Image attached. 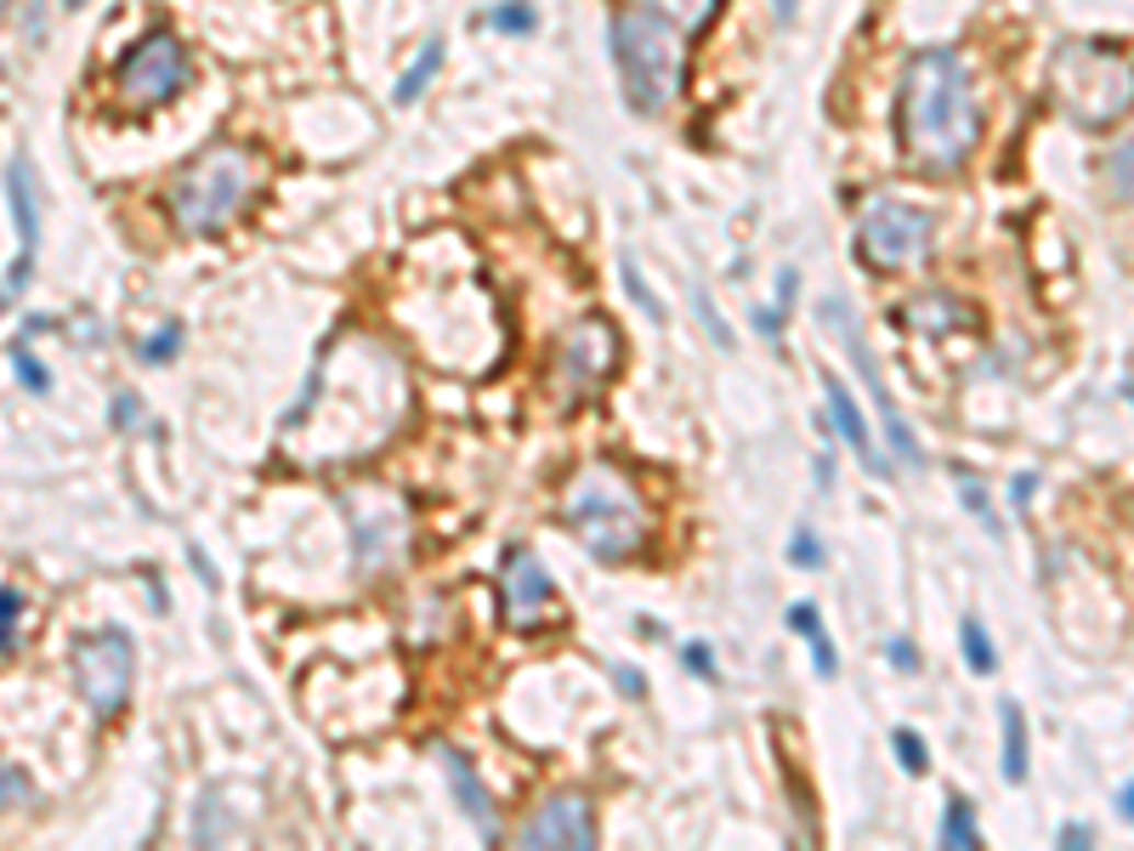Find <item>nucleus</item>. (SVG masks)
<instances>
[{
	"label": "nucleus",
	"mask_w": 1134,
	"mask_h": 851,
	"mask_svg": "<svg viewBox=\"0 0 1134 851\" xmlns=\"http://www.w3.org/2000/svg\"><path fill=\"white\" fill-rule=\"evenodd\" d=\"M415 409L409 370L381 336L347 330L324 347L307 381V398L284 420V461L302 472H329L370 461L386 449Z\"/></svg>",
	"instance_id": "1"
},
{
	"label": "nucleus",
	"mask_w": 1134,
	"mask_h": 851,
	"mask_svg": "<svg viewBox=\"0 0 1134 851\" xmlns=\"http://www.w3.org/2000/svg\"><path fill=\"white\" fill-rule=\"evenodd\" d=\"M896 131H903V154L925 171H959L982 143V109L964 63L942 46L914 52L896 91Z\"/></svg>",
	"instance_id": "2"
},
{
	"label": "nucleus",
	"mask_w": 1134,
	"mask_h": 851,
	"mask_svg": "<svg viewBox=\"0 0 1134 851\" xmlns=\"http://www.w3.org/2000/svg\"><path fill=\"white\" fill-rule=\"evenodd\" d=\"M608 46H613V63H619V86H624V103L636 114H664L676 109V97L687 86V52H692V35L676 29L670 18H658L647 7H619L613 29H608Z\"/></svg>",
	"instance_id": "3"
},
{
	"label": "nucleus",
	"mask_w": 1134,
	"mask_h": 851,
	"mask_svg": "<svg viewBox=\"0 0 1134 851\" xmlns=\"http://www.w3.org/2000/svg\"><path fill=\"white\" fill-rule=\"evenodd\" d=\"M267 182V166H261V154L245 148V143H211L205 154H193L182 177L171 182V216L182 234L193 239H216L222 227H233L250 200L261 193Z\"/></svg>",
	"instance_id": "4"
},
{
	"label": "nucleus",
	"mask_w": 1134,
	"mask_h": 851,
	"mask_svg": "<svg viewBox=\"0 0 1134 851\" xmlns=\"http://www.w3.org/2000/svg\"><path fill=\"white\" fill-rule=\"evenodd\" d=\"M562 517L574 540L602 556V563H630L647 545V506L642 488L630 483L619 466H585L562 495Z\"/></svg>",
	"instance_id": "5"
},
{
	"label": "nucleus",
	"mask_w": 1134,
	"mask_h": 851,
	"mask_svg": "<svg viewBox=\"0 0 1134 851\" xmlns=\"http://www.w3.org/2000/svg\"><path fill=\"white\" fill-rule=\"evenodd\" d=\"M1050 91L1066 120L1089 131L1134 114V57L1100 41H1066L1050 63Z\"/></svg>",
	"instance_id": "6"
},
{
	"label": "nucleus",
	"mask_w": 1134,
	"mask_h": 851,
	"mask_svg": "<svg viewBox=\"0 0 1134 851\" xmlns=\"http://www.w3.org/2000/svg\"><path fill=\"white\" fill-rule=\"evenodd\" d=\"M619 330L608 318H579L567 324L556 352H551V392L562 409H579L619 375Z\"/></svg>",
	"instance_id": "7"
},
{
	"label": "nucleus",
	"mask_w": 1134,
	"mask_h": 851,
	"mask_svg": "<svg viewBox=\"0 0 1134 851\" xmlns=\"http://www.w3.org/2000/svg\"><path fill=\"white\" fill-rule=\"evenodd\" d=\"M188 80H193V63H188L182 41L171 35V29H154V35H143L137 46L120 57V75H114L120 109L125 114H154L165 103H177V97L188 91Z\"/></svg>",
	"instance_id": "8"
},
{
	"label": "nucleus",
	"mask_w": 1134,
	"mask_h": 851,
	"mask_svg": "<svg viewBox=\"0 0 1134 851\" xmlns=\"http://www.w3.org/2000/svg\"><path fill=\"white\" fill-rule=\"evenodd\" d=\"M131 681H137V647H131L125 631L109 625V631H86L75 642V687L97 722H114L131 704Z\"/></svg>",
	"instance_id": "9"
},
{
	"label": "nucleus",
	"mask_w": 1134,
	"mask_h": 851,
	"mask_svg": "<svg viewBox=\"0 0 1134 851\" xmlns=\"http://www.w3.org/2000/svg\"><path fill=\"white\" fill-rule=\"evenodd\" d=\"M347 517H352V545H358V568L381 579V574H397L409 563V545H415V522H409V506L397 495H347Z\"/></svg>",
	"instance_id": "10"
},
{
	"label": "nucleus",
	"mask_w": 1134,
	"mask_h": 851,
	"mask_svg": "<svg viewBox=\"0 0 1134 851\" xmlns=\"http://www.w3.org/2000/svg\"><path fill=\"white\" fill-rule=\"evenodd\" d=\"M930 216L919 205H903V200H869L857 222V250L869 268H914V261L930 250Z\"/></svg>",
	"instance_id": "11"
},
{
	"label": "nucleus",
	"mask_w": 1134,
	"mask_h": 851,
	"mask_svg": "<svg viewBox=\"0 0 1134 851\" xmlns=\"http://www.w3.org/2000/svg\"><path fill=\"white\" fill-rule=\"evenodd\" d=\"M499 613H506L511 631H545L562 613L556 585H551L545 563L528 545H511L506 563H499Z\"/></svg>",
	"instance_id": "12"
},
{
	"label": "nucleus",
	"mask_w": 1134,
	"mask_h": 851,
	"mask_svg": "<svg viewBox=\"0 0 1134 851\" xmlns=\"http://www.w3.org/2000/svg\"><path fill=\"white\" fill-rule=\"evenodd\" d=\"M823 318H828L834 330L846 336V347H851V358H857L862 381H869V392H874V409L885 415V438H891V454H896V461H903V466H925V454H919V438H914V426L903 420V409H896V398L885 392V381H880V370H874V352H869V341H862V330H857L851 307H846V302H828V307H823Z\"/></svg>",
	"instance_id": "13"
},
{
	"label": "nucleus",
	"mask_w": 1134,
	"mask_h": 851,
	"mask_svg": "<svg viewBox=\"0 0 1134 851\" xmlns=\"http://www.w3.org/2000/svg\"><path fill=\"white\" fill-rule=\"evenodd\" d=\"M522 846L528 851H590L596 846V817H590V801L585 795H551L540 812H533V824L522 829Z\"/></svg>",
	"instance_id": "14"
},
{
	"label": "nucleus",
	"mask_w": 1134,
	"mask_h": 851,
	"mask_svg": "<svg viewBox=\"0 0 1134 851\" xmlns=\"http://www.w3.org/2000/svg\"><path fill=\"white\" fill-rule=\"evenodd\" d=\"M7 193H12V216H18V239H23L7 290H23L29 273H35V250H41V205H35V171H29V159H12L7 166Z\"/></svg>",
	"instance_id": "15"
},
{
	"label": "nucleus",
	"mask_w": 1134,
	"mask_h": 851,
	"mask_svg": "<svg viewBox=\"0 0 1134 851\" xmlns=\"http://www.w3.org/2000/svg\"><path fill=\"white\" fill-rule=\"evenodd\" d=\"M823 386H828V415H834V426H840L846 449H851L869 472H885V454L874 449V432H869V420H862V409H857V398H851V386H846L840 375H828Z\"/></svg>",
	"instance_id": "16"
},
{
	"label": "nucleus",
	"mask_w": 1134,
	"mask_h": 851,
	"mask_svg": "<svg viewBox=\"0 0 1134 851\" xmlns=\"http://www.w3.org/2000/svg\"><path fill=\"white\" fill-rule=\"evenodd\" d=\"M438 761H443V772H449V783H454V795H460V812H465V817H472V824L483 829V840H499L494 806H488V795H483V783H477L472 761H465L454 744H443V749H438Z\"/></svg>",
	"instance_id": "17"
},
{
	"label": "nucleus",
	"mask_w": 1134,
	"mask_h": 851,
	"mask_svg": "<svg viewBox=\"0 0 1134 851\" xmlns=\"http://www.w3.org/2000/svg\"><path fill=\"white\" fill-rule=\"evenodd\" d=\"M630 7H647V12H658V18H670L676 29H687L692 41L721 18V0H630Z\"/></svg>",
	"instance_id": "18"
},
{
	"label": "nucleus",
	"mask_w": 1134,
	"mask_h": 851,
	"mask_svg": "<svg viewBox=\"0 0 1134 851\" xmlns=\"http://www.w3.org/2000/svg\"><path fill=\"white\" fill-rule=\"evenodd\" d=\"M789 631H800L812 642V659H817V676H834L840 670V659H834V647H828V636H823V619H817V608L812 602H800V608H789Z\"/></svg>",
	"instance_id": "19"
},
{
	"label": "nucleus",
	"mask_w": 1134,
	"mask_h": 851,
	"mask_svg": "<svg viewBox=\"0 0 1134 851\" xmlns=\"http://www.w3.org/2000/svg\"><path fill=\"white\" fill-rule=\"evenodd\" d=\"M998 722H1005V778L1021 783L1027 778V722H1021V704H998Z\"/></svg>",
	"instance_id": "20"
},
{
	"label": "nucleus",
	"mask_w": 1134,
	"mask_h": 851,
	"mask_svg": "<svg viewBox=\"0 0 1134 851\" xmlns=\"http://www.w3.org/2000/svg\"><path fill=\"white\" fill-rule=\"evenodd\" d=\"M942 846H953V851H976L982 846V824H976V812H971V801H948V812H942Z\"/></svg>",
	"instance_id": "21"
},
{
	"label": "nucleus",
	"mask_w": 1134,
	"mask_h": 851,
	"mask_svg": "<svg viewBox=\"0 0 1134 851\" xmlns=\"http://www.w3.org/2000/svg\"><path fill=\"white\" fill-rule=\"evenodd\" d=\"M959 642H964V659H971V670H976V676H993V670H998L993 636H987V625H982L976 613H971V619H964V625H959Z\"/></svg>",
	"instance_id": "22"
},
{
	"label": "nucleus",
	"mask_w": 1134,
	"mask_h": 851,
	"mask_svg": "<svg viewBox=\"0 0 1134 851\" xmlns=\"http://www.w3.org/2000/svg\"><path fill=\"white\" fill-rule=\"evenodd\" d=\"M438 63H443V41H426V46H420V57L409 63V75L397 80V103H415V97L426 91V80L438 75Z\"/></svg>",
	"instance_id": "23"
},
{
	"label": "nucleus",
	"mask_w": 1134,
	"mask_h": 851,
	"mask_svg": "<svg viewBox=\"0 0 1134 851\" xmlns=\"http://www.w3.org/2000/svg\"><path fill=\"white\" fill-rule=\"evenodd\" d=\"M953 296H919V307H908V324H919V330H937V324H964L971 313L964 307H948Z\"/></svg>",
	"instance_id": "24"
},
{
	"label": "nucleus",
	"mask_w": 1134,
	"mask_h": 851,
	"mask_svg": "<svg viewBox=\"0 0 1134 851\" xmlns=\"http://www.w3.org/2000/svg\"><path fill=\"white\" fill-rule=\"evenodd\" d=\"M488 23L499 29V35H528V29L540 23V12H533L528 0H499V7L488 12Z\"/></svg>",
	"instance_id": "25"
},
{
	"label": "nucleus",
	"mask_w": 1134,
	"mask_h": 851,
	"mask_svg": "<svg viewBox=\"0 0 1134 851\" xmlns=\"http://www.w3.org/2000/svg\"><path fill=\"white\" fill-rule=\"evenodd\" d=\"M12 364H18V375H23V386H29V392H46V386H52L46 364L35 358V347H29V341H18V347H12Z\"/></svg>",
	"instance_id": "26"
},
{
	"label": "nucleus",
	"mask_w": 1134,
	"mask_h": 851,
	"mask_svg": "<svg viewBox=\"0 0 1134 851\" xmlns=\"http://www.w3.org/2000/svg\"><path fill=\"white\" fill-rule=\"evenodd\" d=\"M18 625H23V597L12 591V585H0V653L12 647V636H18Z\"/></svg>",
	"instance_id": "27"
},
{
	"label": "nucleus",
	"mask_w": 1134,
	"mask_h": 851,
	"mask_svg": "<svg viewBox=\"0 0 1134 851\" xmlns=\"http://www.w3.org/2000/svg\"><path fill=\"white\" fill-rule=\"evenodd\" d=\"M1107 166H1112V171H1107V177H1112V193H1118V200H1134V143H1123Z\"/></svg>",
	"instance_id": "28"
},
{
	"label": "nucleus",
	"mask_w": 1134,
	"mask_h": 851,
	"mask_svg": "<svg viewBox=\"0 0 1134 851\" xmlns=\"http://www.w3.org/2000/svg\"><path fill=\"white\" fill-rule=\"evenodd\" d=\"M177 341H182V330H177V324H165L154 341H143V358H148V364H165V358H177Z\"/></svg>",
	"instance_id": "29"
},
{
	"label": "nucleus",
	"mask_w": 1134,
	"mask_h": 851,
	"mask_svg": "<svg viewBox=\"0 0 1134 851\" xmlns=\"http://www.w3.org/2000/svg\"><path fill=\"white\" fill-rule=\"evenodd\" d=\"M29 801V778L18 767H0V806H23Z\"/></svg>",
	"instance_id": "30"
},
{
	"label": "nucleus",
	"mask_w": 1134,
	"mask_h": 851,
	"mask_svg": "<svg viewBox=\"0 0 1134 851\" xmlns=\"http://www.w3.org/2000/svg\"><path fill=\"white\" fill-rule=\"evenodd\" d=\"M896 756H903L908 772H925V767H930V761H925V744H919L914 733H896Z\"/></svg>",
	"instance_id": "31"
},
{
	"label": "nucleus",
	"mask_w": 1134,
	"mask_h": 851,
	"mask_svg": "<svg viewBox=\"0 0 1134 851\" xmlns=\"http://www.w3.org/2000/svg\"><path fill=\"white\" fill-rule=\"evenodd\" d=\"M687 670L692 676H715V653L704 642H687Z\"/></svg>",
	"instance_id": "32"
},
{
	"label": "nucleus",
	"mask_w": 1134,
	"mask_h": 851,
	"mask_svg": "<svg viewBox=\"0 0 1134 851\" xmlns=\"http://www.w3.org/2000/svg\"><path fill=\"white\" fill-rule=\"evenodd\" d=\"M789 556H794V563H806V568H812L817 556H823V551H817V534H812V529H800V534H794V545H789Z\"/></svg>",
	"instance_id": "33"
},
{
	"label": "nucleus",
	"mask_w": 1134,
	"mask_h": 851,
	"mask_svg": "<svg viewBox=\"0 0 1134 851\" xmlns=\"http://www.w3.org/2000/svg\"><path fill=\"white\" fill-rule=\"evenodd\" d=\"M891 659L903 665V670H919V665H914V647H908V642H891Z\"/></svg>",
	"instance_id": "34"
},
{
	"label": "nucleus",
	"mask_w": 1134,
	"mask_h": 851,
	"mask_svg": "<svg viewBox=\"0 0 1134 851\" xmlns=\"http://www.w3.org/2000/svg\"><path fill=\"white\" fill-rule=\"evenodd\" d=\"M1061 846H1089V829L1073 824V829H1061Z\"/></svg>",
	"instance_id": "35"
},
{
	"label": "nucleus",
	"mask_w": 1134,
	"mask_h": 851,
	"mask_svg": "<svg viewBox=\"0 0 1134 851\" xmlns=\"http://www.w3.org/2000/svg\"><path fill=\"white\" fill-rule=\"evenodd\" d=\"M1118 812H1123L1129 824H1134V783H1123V795H1118Z\"/></svg>",
	"instance_id": "36"
},
{
	"label": "nucleus",
	"mask_w": 1134,
	"mask_h": 851,
	"mask_svg": "<svg viewBox=\"0 0 1134 851\" xmlns=\"http://www.w3.org/2000/svg\"><path fill=\"white\" fill-rule=\"evenodd\" d=\"M794 18V0H778V23H789Z\"/></svg>",
	"instance_id": "37"
},
{
	"label": "nucleus",
	"mask_w": 1134,
	"mask_h": 851,
	"mask_svg": "<svg viewBox=\"0 0 1134 851\" xmlns=\"http://www.w3.org/2000/svg\"><path fill=\"white\" fill-rule=\"evenodd\" d=\"M63 7H86V0H63Z\"/></svg>",
	"instance_id": "38"
}]
</instances>
